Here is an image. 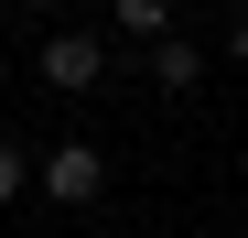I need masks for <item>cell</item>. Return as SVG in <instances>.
I'll use <instances>...</instances> for the list:
<instances>
[{
	"label": "cell",
	"mask_w": 248,
	"mask_h": 238,
	"mask_svg": "<svg viewBox=\"0 0 248 238\" xmlns=\"http://www.w3.org/2000/svg\"><path fill=\"white\" fill-rule=\"evenodd\" d=\"M32 65H44V87H54V98H87L97 76H108V44L65 22V33H44V54H32Z\"/></svg>",
	"instance_id": "obj_1"
},
{
	"label": "cell",
	"mask_w": 248,
	"mask_h": 238,
	"mask_svg": "<svg viewBox=\"0 0 248 238\" xmlns=\"http://www.w3.org/2000/svg\"><path fill=\"white\" fill-rule=\"evenodd\" d=\"M97 184H108V163H97L87 141H65V152H44V195H54V206H97Z\"/></svg>",
	"instance_id": "obj_2"
},
{
	"label": "cell",
	"mask_w": 248,
	"mask_h": 238,
	"mask_svg": "<svg viewBox=\"0 0 248 238\" xmlns=\"http://www.w3.org/2000/svg\"><path fill=\"white\" fill-rule=\"evenodd\" d=\"M194 76H205V54L184 44V33H173V44H151V87H173V98H184Z\"/></svg>",
	"instance_id": "obj_3"
},
{
	"label": "cell",
	"mask_w": 248,
	"mask_h": 238,
	"mask_svg": "<svg viewBox=\"0 0 248 238\" xmlns=\"http://www.w3.org/2000/svg\"><path fill=\"white\" fill-rule=\"evenodd\" d=\"M119 33H130V44H173V11H162V0H119Z\"/></svg>",
	"instance_id": "obj_4"
},
{
	"label": "cell",
	"mask_w": 248,
	"mask_h": 238,
	"mask_svg": "<svg viewBox=\"0 0 248 238\" xmlns=\"http://www.w3.org/2000/svg\"><path fill=\"white\" fill-rule=\"evenodd\" d=\"M11 195H44V163H32L22 141H0V206H11Z\"/></svg>",
	"instance_id": "obj_5"
},
{
	"label": "cell",
	"mask_w": 248,
	"mask_h": 238,
	"mask_svg": "<svg viewBox=\"0 0 248 238\" xmlns=\"http://www.w3.org/2000/svg\"><path fill=\"white\" fill-rule=\"evenodd\" d=\"M227 54H237V65H248V11H237V22H227Z\"/></svg>",
	"instance_id": "obj_6"
}]
</instances>
